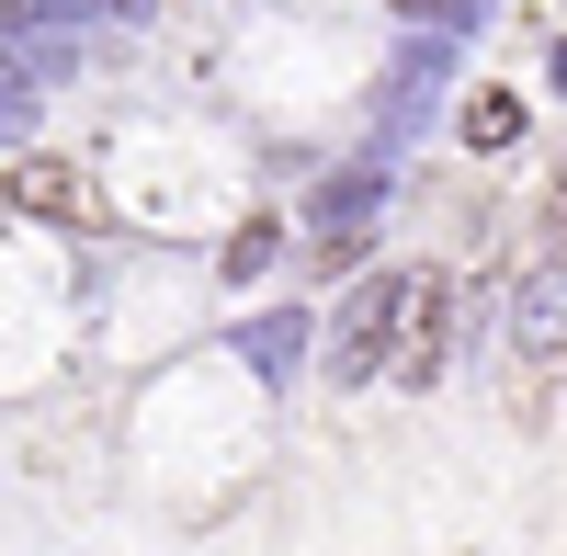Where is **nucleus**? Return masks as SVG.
<instances>
[{
  "mask_svg": "<svg viewBox=\"0 0 567 556\" xmlns=\"http://www.w3.org/2000/svg\"><path fill=\"white\" fill-rule=\"evenodd\" d=\"M398 341H409V272H374V285L341 296V318H329V387H374L398 375Z\"/></svg>",
  "mask_w": 567,
  "mask_h": 556,
  "instance_id": "1",
  "label": "nucleus"
},
{
  "mask_svg": "<svg viewBox=\"0 0 567 556\" xmlns=\"http://www.w3.org/2000/svg\"><path fill=\"white\" fill-rule=\"evenodd\" d=\"M454 341H465V318H454V285H443V272H409V341H398V387H443Z\"/></svg>",
  "mask_w": 567,
  "mask_h": 556,
  "instance_id": "2",
  "label": "nucleus"
},
{
  "mask_svg": "<svg viewBox=\"0 0 567 556\" xmlns=\"http://www.w3.org/2000/svg\"><path fill=\"white\" fill-rule=\"evenodd\" d=\"M386 205V159H352V171H329L318 194H307V227H318V261H352L363 239V216Z\"/></svg>",
  "mask_w": 567,
  "mask_h": 556,
  "instance_id": "3",
  "label": "nucleus"
},
{
  "mask_svg": "<svg viewBox=\"0 0 567 556\" xmlns=\"http://www.w3.org/2000/svg\"><path fill=\"white\" fill-rule=\"evenodd\" d=\"M511 352H523V363L567 352V261H534L523 285H511Z\"/></svg>",
  "mask_w": 567,
  "mask_h": 556,
  "instance_id": "4",
  "label": "nucleus"
},
{
  "mask_svg": "<svg viewBox=\"0 0 567 556\" xmlns=\"http://www.w3.org/2000/svg\"><path fill=\"white\" fill-rule=\"evenodd\" d=\"M239 352H250V375H296V363H307V318L296 307L261 318V330H239Z\"/></svg>",
  "mask_w": 567,
  "mask_h": 556,
  "instance_id": "5",
  "label": "nucleus"
},
{
  "mask_svg": "<svg viewBox=\"0 0 567 556\" xmlns=\"http://www.w3.org/2000/svg\"><path fill=\"white\" fill-rule=\"evenodd\" d=\"M465 136H477V148H511V136H523V103H511V91H477V103H465Z\"/></svg>",
  "mask_w": 567,
  "mask_h": 556,
  "instance_id": "6",
  "label": "nucleus"
},
{
  "mask_svg": "<svg viewBox=\"0 0 567 556\" xmlns=\"http://www.w3.org/2000/svg\"><path fill=\"white\" fill-rule=\"evenodd\" d=\"M12 194H23L34 216H69V171H45V159H34V171H12Z\"/></svg>",
  "mask_w": 567,
  "mask_h": 556,
  "instance_id": "7",
  "label": "nucleus"
},
{
  "mask_svg": "<svg viewBox=\"0 0 567 556\" xmlns=\"http://www.w3.org/2000/svg\"><path fill=\"white\" fill-rule=\"evenodd\" d=\"M272 250H284V227H272V216H261V227H239V239H227V272H261V261H272Z\"/></svg>",
  "mask_w": 567,
  "mask_h": 556,
  "instance_id": "8",
  "label": "nucleus"
},
{
  "mask_svg": "<svg viewBox=\"0 0 567 556\" xmlns=\"http://www.w3.org/2000/svg\"><path fill=\"white\" fill-rule=\"evenodd\" d=\"M103 12H114V23H148V12H159V0H103Z\"/></svg>",
  "mask_w": 567,
  "mask_h": 556,
  "instance_id": "9",
  "label": "nucleus"
}]
</instances>
